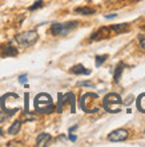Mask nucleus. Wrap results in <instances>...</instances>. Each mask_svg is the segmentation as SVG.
I'll use <instances>...</instances> for the list:
<instances>
[{
	"label": "nucleus",
	"mask_w": 145,
	"mask_h": 147,
	"mask_svg": "<svg viewBox=\"0 0 145 147\" xmlns=\"http://www.w3.org/2000/svg\"><path fill=\"white\" fill-rule=\"evenodd\" d=\"M103 109L111 114H117L122 109V100L118 94L109 92L103 99Z\"/></svg>",
	"instance_id": "nucleus-1"
},
{
	"label": "nucleus",
	"mask_w": 145,
	"mask_h": 147,
	"mask_svg": "<svg viewBox=\"0 0 145 147\" xmlns=\"http://www.w3.org/2000/svg\"><path fill=\"white\" fill-rule=\"evenodd\" d=\"M35 109H36V111L41 112V114H51L55 110L52 98L48 94H39L35 98Z\"/></svg>",
	"instance_id": "nucleus-2"
},
{
	"label": "nucleus",
	"mask_w": 145,
	"mask_h": 147,
	"mask_svg": "<svg viewBox=\"0 0 145 147\" xmlns=\"http://www.w3.org/2000/svg\"><path fill=\"white\" fill-rule=\"evenodd\" d=\"M97 100H99V95L93 92H88L85 95H83L80 99V107L83 109V111L88 112V114H92V112H97L99 111V105H97Z\"/></svg>",
	"instance_id": "nucleus-3"
},
{
	"label": "nucleus",
	"mask_w": 145,
	"mask_h": 147,
	"mask_svg": "<svg viewBox=\"0 0 145 147\" xmlns=\"http://www.w3.org/2000/svg\"><path fill=\"white\" fill-rule=\"evenodd\" d=\"M77 22H68V23H64V24H61V23H55L51 26V34L55 36H65V35H68L71 31H73L75 28L77 27Z\"/></svg>",
	"instance_id": "nucleus-4"
},
{
	"label": "nucleus",
	"mask_w": 145,
	"mask_h": 147,
	"mask_svg": "<svg viewBox=\"0 0 145 147\" xmlns=\"http://www.w3.org/2000/svg\"><path fill=\"white\" fill-rule=\"evenodd\" d=\"M39 39V34L36 31H25V32H21L19 35L15 36V40L17 44L23 47H29V46H33L35 43L37 42Z\"/></svg>",
	"instance_id": "nucleus-5"
},
{
	"label": "nucleus",
	"mask_w": 145,
	"mask_h": 147,
	"mask_svg": "<svg viewBox=\"0 0 145 147\" xmlns=\"http://www.w3.org/2000/svg\"><path fill=\"white\" fill-rule=\"evenodd\" d=\"M129 136V131L125 130V128H118L112 131L109 135H108V140L111 142H122V140H126Z\"/></svg>",
	"instance_id": "nucleus-6"
},
{
	"label": "nucleus",
	"mask_w": 145,
	"mask_h": 147,
	"mask_svg": "<svg viewBox=\"0 0 145 147\" xmlns=\"http://www.w3.org/2000/svg\"><path fill=\"white\" fill-rule=\"evenodd\" d=\"M51 139H52V136L49 134H47V132H41L40 135L37 136V139H36V146L37 147H45L51 143Z\"/></svg>",
	"instance_id": "nucleus-7"
},
{
	"label": "nucleus",
	"mask_w": 145,
	"mask_h": 147,
	"mask_svg": "<svg viewBox=\"0 0 145 147\" xmlns=\"http://www.w3.org/2000/svg\"><path fill=\"white\" fill-rule=\"evenodd\" d=\"M111 28H108V27H103V28H100L97 32H95L93 35L91 36V40H99V39H104V38H109L111 36Z\"/></svg>",
	"instance_id": "nucleus-8"
},
{
	"label": "nucleus",
	"mask_w": 145,
	"mask_h": 147,
	"mask_svg": "<svg viewBox=\"0 0 145 147\" xmlns=\"http://www.w3.org/2000/svg\"><path fill=\"white\" fill-rule=\"evenodd\" d=\"M69 71H71V74H75V75H89L91 74V70H87L83 64H76Z\"/></svg>",
	"instance_id": "nucleus-9"
},
{
	"label": "nucleus",
	"mask_w": 145,
	"mask_h": 147,
	"mask_svg": "<svg viewBox=\"0 0 145 147\" xmlns=\"http://www.w3.org/2000/svg\"><path fill=\"white\" fill-rule=\"evenodd\" d=\"M17 54H19V51H17L16 47L7 46V47H4V52L1 54V56L3 58H5V56H16Z\"/></svg>",
	"instance_id": "nucleus-10"
},
{
	"label": "nucleus",
	"mask_w": 145,
	"mask_h": 147,
	"mask_svg": "<svg viewBox=\"0 0 145 147\" xmlns=\"http://www.w3.org/2000/svg\"><path fill=\"white\" fill-rule=\"evenodd\" d=\"M75 12H76V13H80V15L88 16V15H93L96 11L91 7H77V8H75Z\"/></svg>",
	"instance_id": "nucleus-11"
},
{
	"label": "nucleus",
	"mask_w": 145,
	"mask_h": 147,
	"mask_svg": "<svg viewBox=\"0 0 145 147\" xmlns=\"http://www.w3.org/2000/svg\"><path fill=\"white\" fill-rule=\"evenodd\" d=\"M111 30L112 31H115L116 34H120V32H125L129 30V24H115V26H111Z\"/></svg>",
	"instance_id": "nucleus-12"
},
{
	"label": "nucleus",
	"mask_w": 145,
	"mask_h": 147,
	"mask_svg": "<svg viewBox=\"0 0 145 147\" xmlns=\"http://www.w3.org/2000/svg\"><path fill=\"white\" fill-rule=\"evenodd\" d=\"M136 106H137L138 111L145 114V92L141 94V95L137 98V103H136Z\"/></svg>",
	"instance_id": "nucleus-13"
},
{
	"label": "nucleus",
	"mask_w": 145,
	"mask_h": 147,
	"mask_svg": "<svg viewBox=\"0 0 145 147\" xmlns=\"http://www.w3.org/2000/svg\"><path fill=\"white\" fill-rule=\"evenodd\" d=\"M20 128H21V122H20V120H16V122L12 123V126L9 127L8 132H9L11 135H16V134L20 131Z\"/></svg>",
	"instance_id": "nucleus-14"
},
{
	"label": "nucleus",
	"mask_w": 145,
	"mask_h": 147,
	"mask_svg": "<svg viewBox=\"0 0 145 147\" xmlns=\"http://www.w3.org/2000/svg\"><path fill=\"white\" fill-rule=\"evenodd\" d=\"M122 68H124V64H122V63H118L117 67H116V70H115V74H113V79H115L116 83H117V82L120 80V78H121Z\"/></svg>",
	"instance_id": "nucleus-15"
},
{
	"label": "nucleus",
	"mask_w": 145,
	"mask_h": 147,
	"mask_svg": "<svg viewBox=\"0 0 145 147\" xmlns=\"http://www.w3.org/2000/svg\"><path fill=\"white\" fill-rule=\"evenodd\" d=\"M107 59H108V55L107 54L97 55V56H96V60H95V62H96V67H100L104 62H105V60H107Z\"/></svg>",
	"instance_id": "nucleus-16"
},
{
	"label": "nucleus",
	"mask_w": 145,
	"mask_h": 147,
	"mask_svg": "<svg viewBox=\"0 0 145 147\" xmlns=\"http://www.w3.org/2000/svg\"><path fill=\"white\" fill-rule=\"evenodd\" d=\"M36 119V115H33V114H29V111L28 110H25L23 114V120H35Z\"/></svg>",
	"instance_id": "nucleus-17"
},
{
	"label": "nucleus",
	"mask_w": 145,
	"mask_h": 147,
	"mask_svg": "<svg viewBox=\"0 0 145 147\" xmlns=\"http://www.w3.org/2000/svg\"><path fill=\"white\" fill-rule=\"evenodd\" d=\"M43 3H44V0H37V1H35L33 5H31L29 7V11H35V9L43 7Z\"/></svg>",
	"instance_id": "nucleus-18"
},
{
	"label": "nucleus",
	"mask_w": 145,
	"mask_h": 147,
	"mask_svg": "<svg viewBox=\"0 0 145 147\" xmlns=\"http://www.w3.org/2000/svg\"><path fill=\"white\" fill-rule=\"evenodd\" d=\"M8 116H9V115H8V114H7L5 111H4V110H3V111H0V124L4 123V122L7 120Z\"/></svg>",
	"instance_id": "nucleus-19"
},
{
	"label": "nucleus",
	"mask_w": 145,
	"mask_h": 147,
	"mask_svg": "<svg viewBox=\"0 0 145 147\" xmlns=\"http://www.w3.org/2000/svg\"><path fill=\"white\" fill-rule=\"evenodd\" d=\"M77 86H84V87H91V88H95V84L92 82H79Z\"/></svg>",
	"instance_id": "nucleus-20"
},
{
	"label": "nucleus",
	"mask_w": 145,
	"mask_h": 147,
	"mask_svg": "<svg viewBox=\"0 0 145 147\" xmlns=\"http://www.w3.org/2000/svg\"><path fill=\"white\" fill-rule=\"evenodd\" d=\"M134 98H133V95H129V96L126 98V100L124 102V103H122V105H125V106H128V105H130V103H132V100H133Z\"/></svg>",
	"instance_id": "nucleus-21"
},
{
	"label": "nucleus",
	"mask_w": 145,
	"mask_h": 147,
	"mask_svg": "<svg viewBox=\"0 0 145 147\" xmlns=\"http://www.w3.org/2000/svg\"><path fill=\"white\" fill-rule=\"evenodd\" d=\"M27 74H24V75H21V76L19 78V82L20 83H25V82H27Z\"/></svg>",
	"instance_id": "nucleus-22"
},
{
	"label": "nucleus",
	"mask_w": 145,
	"mask_h": 147,
	"mask_svg": "<svg viewBox=\"0 0 145 147\" xmlns=\"http://www.w3.org/2000/svg\"><path fill=\"white\" fill-rule=\"evenodd\" d=\"M7 146H23V143L21 142H9Z\"/></svg>",
	"instance_id": "nucleus-23"
},
{
	"label": "nucleus",
	"mask_w": 145,
	"mask_h": 147,
	"mask_svg": "<svg viewBox=\"0 0 145 147\" xmlns=\"http://www.w3.org/2000/svg\"><path fill=\"white\" fill-rule=\"evenodd\" d=\"M140 47L145 51V38H141V43H140Z\"/></svg>",
	"instance_id": "nucleus-24"
},
{
	"label": "nucleus",
	"mask_w": 145,
	"mask_h": 147,
	"mask_svg": "<svg viewBox=\"0 0 145 147\" xmlns=\"http://www.w3.org/2000/svg\"><path fill=\"white\" fill-rule=\"evenodd\" d=\"M76 139H77L76 135H73V134H71V135H69V140H72V142H76Z\"/></svg>",
	"instance_id": "nucleus-25"
},
{
	"label": "nucleus",
	"mask_w": 145,
	"mask_h": 147,
	"mask_svg": "<svg viewBox=\"0 0 145 147\" xmlns=\"http://www.w3.org/2000/svg\"><path fill=\"white\" fill-rule=\"evenodd\" d=\"M116 16H117L116 13H112V15H107V16H105V19H115Z\"/></svg>",
	"instance_id": "nucleus-26"
},
{
	"label": "nucleus",
	"mask_w": 145,
	"mask_h": 147,
	"mask_svg": "<svg viewBox=\"0 0 145 147\" xmlns=\"http://www.w3.org/2000/svg\"><path fill=\"white\" fill-rule=\"evenodd\" d=\"M76 128H77V126H73V127H71V128H69V132L75 131V130H76Z\"/></svg>",
	"instance_id": "nucleus-27"
},
{
	"label": "nucleus",
	"mask_w": 145,
	"mask_h": 147,
	"mask_svg": "<svg viewBox=\"0 0 145 147\" xmlns=\"http://www.w3.org/2000/svg\"><path fill=\"white\" fill-rule=\"evenodd\" d=\"M130 1H133V3H137V1H140V0H130Z\"/></svg>",
	"instance_id": "nucleus-28"
},
{
	"label": "nucleus",
	"mask_w": 145,
	"mask_h": 147,
	"mask_svg": "<svg viewBox=\"0 0 145 147\" xmlns=\"http://www.w3.org/2000/svg\"><path fill=\"white\" fill-rule=\"evenodd\" d=\"M0 135H3V131H1V130H0Z\"/></svg>",
	"instance_id": "nucleus-29"
},
{
	"label": "nucleus",
	"mask_w": 145,
	"mask_h": 147,
	"mask_svg": "<svg viewBox=\"0 0 145 147\" xmlns=\"http://www.w3.org/2000/svg\"><path fill=\"white\" fill-rule=\"evenodd\" d=\"M0 48H1V47H0Z\"/></svg>",
	"instance_id": "nucleus-30"
}]
</instances>
